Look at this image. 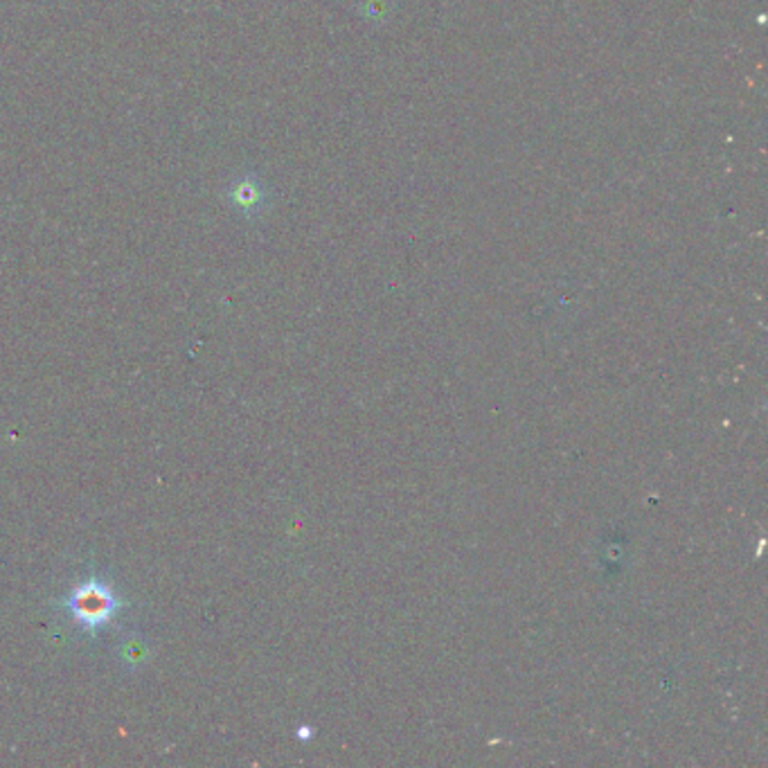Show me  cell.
<instances>
[{
  "label": "cell",
  "instance_id": "1",
  "mask_svg": "<svg viewBox=\"0 0 768 768\" xmlns=\"http://www.w3.org/2000/svg\"><path fill=\"white\" fill-rule=\"evenodd\" d=\"M61 609L66 615L89 635L100 633L104 626H108L120 611L124 609L120 595L115 589L100 578V574H91L89 580L77 584L69 598L61 602Z\"/></svg>",
  "mask_w": 768,
  "mask_h": 768
},
{
  "label": "cell",
  "instance_id": "2",
  "mask_svg": "<svg viewBox=\"0 0 768 768\" xmlns=\"http://www.w3.org/2000/svg\"><path fill=\"white\" fill-rule=\"evenodd\" d=\"M226 197L228 204L246 219H258L269 208L267 187L255 174H243L237 180H232L226 189Z\"/></svg>",
  "mask_w": 768,
  "mask_h": 768
},
{
  "label": "cell",
  "instance_id": "3",
  "mask_svg": "<svg viewBox=\"0 0 768 768\" xmlns=\"http://www.w3.org/2000/svg\"><path fill=\"white\" fill-rule=\"evenodd\" d=\"M147 658H149V647H147V640L143 637H129L120 645V661L129 670L143 665Z\"/></svg>",
  "mask_w": 768,
  "mask_h": 768
}]
</instances>
